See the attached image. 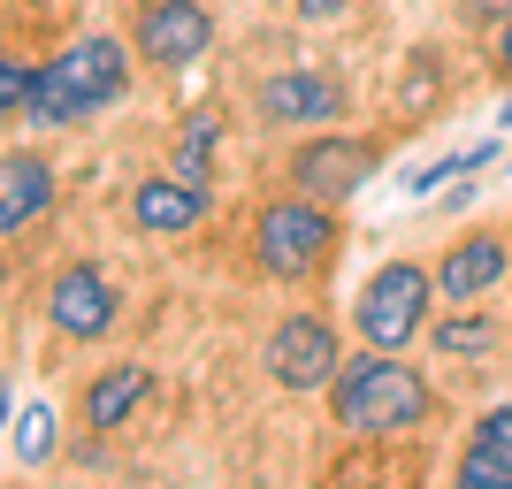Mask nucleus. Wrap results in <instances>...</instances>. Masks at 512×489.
Returning a JSON list of instances; mask_svg holds the SVG:
<instances>
[{
  "mask_svg": "<svg viewBox=\"0 0 512 489\" xmlns=\"http://www.w3.org/2000/svg\"><path fill=\"white\" fill-rule=\"evenodd\" d=\"M329 390H337V428H352V436H413L436 413L428 375L406 352H383V344H367L360 360H344Z\"/></svg>",
  "mask_w": 512,
  "mask_h": 489,
  "instance_id": "1",
  "label": "nucleus"
},
{
  "mask_svg": "<svg viewBox=\"0 0 512 489\" xmlns=\"http://www.w3.org/2000/svg\"><path fill=\"white\" fill-rule=\"evenodd\" d=\"M337 245H344V222L329 199L291 192L253 214V260H260V276H276V283H314L337 260Z\"/></svg>",
  "mask_w": 512,
  "mask_h": 489,
  "instance_id": "2",
  "label": "nucleus"
},
{
  "mask_svg": "<svg viewBox=\"0 0 512 489\" xmlns=\"http://www.w3.org/2000/svg\"><path fill=\"white\" fill-rule=\"evenodd\" d=\"M130 92V46L123 39H77L46 62V123H92Z\"/></svg>",
  "mask_w": 512,
  "mask_h": 489,
  "instance_id": "3",
  "label": "nucleus"
},
{
  "mask_svg": "<svg viewBox=\"0 0 512 489\" xmlns=\"http://www.w3.org/2000/svg\"><path fill=\"white\" fill-rule=\"evenodd\" d=\"M436 268H421V260H390V268H375L360 291V306H352V321H360L367 344H383V352H406L413 337H428V306H436Z\"/></svg>",
  "mask_w": 512,
  "mask_h": 489,
  "instance_id": "4",
  "label": "nucleus"
},
{
  "mask_svg": "<svg viewBox=\"0 0 512 489\" xmlns=\"http://www.w3.org/2000/svg\"><path fill=\"white\" fill-rule=\"evenodd\" d=\"M375 169H383V138L329 123V130H314V138H299V153H291V169H283V176H291V192L344 207V199L360 192Z\"/></svg>",
  "mask_w": 512,
  "mask_h": 489,
  "instance_id": "5",
  "label": "nucleus"
},
{
  "mask_svg": "<svg viewBox=\"0 0 512 489\" xmlns=\"http://www.w3.org/2000/svg\"><path fill=\"white\" fill-rule=\"evenodd\" d=\"M46 321H54V337H69V344H100L107 329L123 321L115 276H107L100 260H69V268H54V283H46Z\"/></svg>",
  "mask_w": 512,
  "mask_h": 489,
  "instance_id": "6",
  "label": "nucleus"
},
{
  "mask_svg": "<svg viewBox=\"0 0 512 489\" xmlns=\"http://www.w3.org/2000/svg\"><path fill=\"white\" fill-rule=\"evenodd\" d=\"M268 375H276V390H329L337 383V367H344V344H337V329L321 314H283L276 329H268Z\"/></svg>",
  "mask_w": 512,
  "mask_h": 489,
  "instance_id": "7",
  "label": "nucleus"
},
{
  "mask_svg": "<svg viewBox=\"0 0 512 489\" xmlns=\"http://www.w3.org/2000/svg\"><path fill=\"white\" fill-rule=\"evenodd\" d=\"M253 107H260L268 130H329V123H344L352 92H344V77H329V69H276V77L253 92Z\"/></svg>",
  "mask_w": 512,
  "mask_h": 489,
  "instance_id": "8",
  "label": "nucleus"
},
{
  "mask_svg": "<svg viewBox=\"0 0 512 489\" xmlns=\"http://www.w3.org/2000/svg\"><path fill=\"white\" fill-rule=\"evenodd\" d=\"M130 46H138L153 69H192L199 54L214 46V8H207V0H146Z\"/></svg>",
  "mask_w": 512,
  "mask_h": 489,
  "instance_id": "9",
  "label": "nucleus"
},
{
  "mask_svg": "<svg viewBox=\"0 0 512 489\" xmlns=\"http://www.w3.org/2000/svg\"><path fill=\"white\" fill-rule=\"evenodd\" d=\"M214 214V199H207V184H192V176H146L138 192H130V222L146 237H192L199 222Z\"/></svg>",
  "mask_w": 512,
  "mask_h": 489,
  "instance_id": "10",
  "label": "nucleus"
},
{
  "mask_svg": "<svg viewBox=\"0 0 512 489\" xmlns=\"http://www.w3.org/2000/svg\"><path fill=\"white\" fill-rule=\"evenodd\" d=\"M505 268H512L505 230H474V237H459V245L436 260V291H444L451 306H467V298L497 291V283H505Z\"/></svg>",
  "mask_w": 512,
  "mask_h": 489,
  "instance_id": "11",
  "label": "nucleus"
},
{
  "mask_svg": "<svg viewBox=\"0 0 512 489\" xmlns=\"http://www.w3.org/2000/svg\"><path fill=\"white\" fill-rule=\"evenodd\" d=\"M46 207H54V161L8 146V161H0V237H23L31 222H46Z\"/></svg>",
  "mask_w": 512,
  "mask_h": 489,
  "instance_id": "12",
  "label": "nucleus"
},
{
  "mask_svg": "<svg viewBox=\"0 0 512 489\" xmlns=\"http://www.w3.org/2000/svg\"><path fill=\"white\" fill-rule=\"evenodd\" d=\"M146 398H153V367L146 360H123V367H107V375H92V383H85L77 413H85L92 436H115V428H123Z\"/></svg>",
  "mask_w": 512,
  "mask_h": 489,
  "instance_id": "13",
  "label": "nucleus"
},
{
  "mask_svg": "<svg viewBox=\"0 0 512 489\" xmlns=\"http://www.w3.org/2000/svg\"><path fill=\"white\" fill-rule=\"evenodd\" d=\"M0 115L8 123H46V69H31L23 54H0Z\"/></svg>",
  "mask_w": 512,
  "mask_h": 489,
  "instance_id": "14",
  "label": "nucleus"
},
{
  "mask_svg": "<svg viewBox=\"0 0 512 489\" xmlns=\"http://www.w3.org/2000/svg\"><path fill=\"white\" fill-rule=\"evenodd\" d=\"M214 153H222V115H214V107H199L192 123L176 130V161H169V169L192 176V184H207V176H214Z\"/></svg>",
  "mask_w": 512,
  "mask_h": 489,
  "instance_id": "15",
  "label": "nucleus"
},
{
  "mask_svg": "<svg viewBox=\"0 0 512 489\" xmlns=\"http://www.w3.org/2000/svg\"><path fill=\"white\" fill-rule=\"evenodd\" d=\"M428 344L444 360H490L497 352V321L490 314H451V321H428Z\"/></svg>",
  "mask_w": 512,
  "mask_h": 489,
  "instance_id": "16",
  "label": "nucleus"
},
{
  "mask_svg": "<svg viewBox=\"0 0 512 489\" xmlns=\"http://www.w3.org/2000/svg\"><path fill=\"white\" fill-rule=\"evenodd\" d=\"M459 482L467 489H512V459L497 444H482V436H474L467 451H459Z\"/></svg>",
  "mask_w": 512,
  "mask_h": 489,
  "instance_id": "17",
  "label": "nucleus"
},
{
  "mask_svg": "<svg viewBox=\"0 0 512 489\" xmlns=\"http://www.w3.org/2000/svg\"><path fill=\"white\" fill-rule=\"evenodd\" d=\"M16 459L23 467H46V459H54V413H46V405H16Z\"/></svg>",
  "mask_w": 512,
  "mask_h": 489,
  "instance_id": "18",
  "label": "nucleus"
},
{
  "mask_svg": "<svg viewBox=\"0 0 512 489\" xmlns=\"http://www.w3.org/2000/svg\"><path fill=\"white\" fill-rule=\"evenodd\" d=\"M474 436H482V444H497V451L512 459V405H490V413L474 421Z\"/></svg>",
  "mask_w": 512,
  "mask_h": 489,
  "instance_id": "19",
  "label": "nucleus"
},
{
  "mask_svg": "<svg viewBox=\"0 0 512 489\" xmlns=\"http://www.w3.org/2000/svg\"><path fill=\"white\" fill-rule=\"evenodd\" d=\"M459 16H467V23H490V31H497V23L512 16V0H459Z\"/></svg>",
  "mask_w": 512,
  "mask_h": 489,
  "instance_id": "20",
  "label": "nucleus"
},
{
  "mask_svg": "<svg viewBox=\"0 0 512 489\" xmlns=\"http://www.w3.org/2000/svg\"><path fill=\"white\" fill-rule=\"evenodd\" d=\"M291 8H299V23H337L352 0H291Z\"/></svg>",
  "mask_w": 512,
  "mask_h": 489,
  "instance_id": "21",
  "label": "nucleus"
},
{
  "mask_svg": "<svg viewBox=\"0 0 512 489\" xmlns=\"http://www.w3.org/2000/svg\"><path fill=\"white\" fill-rule=\"evenodd\" d=\"M497 69H505V77H512V16L497 23Z\"/></svg>",
  "mask_w": 512,
  "mask_h": 489,
  "instance_id": "22",
  "label": "nucleus"
}]
</instances>
